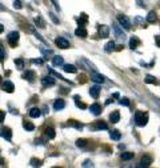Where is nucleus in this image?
<instances>
[{
  "instance_id": "864d4df0",
  "label": "nucleus",
  "mask_w": 160,
  "mask_h": 168,
  "mask_svg": "<svg viewBox=\"0 0 160 168\" xmlns=\"http://www.w3.org/2000/svg\"><path fill=\"white\" fill-rule=\"evenodd\" d=\"M36 144H43V140H41V139L36 140Z\"/></svg>"
},
{
  "instance_id": "a211bd4d",
  "label": "nucleus",
  "mask_w": 160,
  "mask_h": 168,
  "mask_svg": "<svg viewBox=\"0 0 160 168\" xmlns=\"http://www.w3.org/2000/svg\"><path fill=\"white\" fill-rule=\"evenodd\" d=\"M52 64L55 67H60V66H64V60H63V57L61 56H53L52 57Z\"/></svg>"
},
{
  "instance_id": "412c9836",
  "label": "nucleus",
  "mask_w": 160,
  "mask_h": 168,
  "mask_svg": "<svg viewBox=\"0 0 160 168\" xmlns=\"http://www.w3.org/2000/svg\"><path fill=\"white\" fill-rule=\"evenodd\" d=\"M139 44H140V40H139V39L136 38V36H132L131 40H129V47H131L132 49H135V48L138 47Z\"/></svg>"
},
{
  "instance_id": "f257e3e1",
  "label": "nucleus",
  "mask_w": 160,
  "mask_h": 168,
  "mask_svg": "<svg viewBox=\"0 0 160 168\" xmlns=\"http://www.w3.org/2000/svg\"><path fill=\"white\" fill-rule=\"evenodd\" d=\"M135 123H136V125H139V127H144V125H147L148 115L144 114V112L138 111L135 114Z\"/></svg>"
},
{
  "instance_id": "1a4fd4ad",
  "label": "nucleus",
  "mask_w": 160,
  "mask_h": 168,
  "mask_svg": "<svg viewBox=\"0 0 160 168\" xmlns=\"http://www.w3.org/2000/svg\"><path fill=\"white\" fill-rule=\"evenodd\" d=\"M152 164V156L150 155H144L141 158V162L139 164V167H148V165Z\"/></svg>"
},
{
  "instance_id": "f03ea898",
  "label": "nucleus",
  "mask_w": 160,
  "mask_h": 168,
  "mask_svg": "<svg viewBox=\"0 0 160 168\" xmlns=\"http://www.w3.org/2000/svg\"><path fill=\"white\" fill-rule=\"evenodd\" d=\"M7 40H8V43H10L11 47H16L17 41H19V32H16V31L10 32L8 36H7Z\"/></svg>"
},
{
  "instance_id": "37998d69",
  "label": "nucleus",
  "mask_w": 160,
  "mask_h": 168,
  "mask_svg": "<svg viewBox=\"0 0 160 168\" xmlns=\"http://www.w3.org/2000/svg\"><path fill=\"white\" fill-rule=\"evenodd\" d=\"M82 165H83L84 168H87V167H94V164H92L91 160H84V163H83Z\"/></svg>"
},
{
  "instance_id": "5701e85b",
  "label": "nucleus",
  "mask_w": 160,
  "mask_h": 168,
  "mask_svg": "<svg viewBox=\"0 0 160 168\" xmlns=\"http://www.w3.org/2000/svg\"><path fill=\"white\" fill-rule=\"evenodd\" d=\"M73 99H75V104H76V107L82 108V109H85V108H87V105H85L84 103H83V102H80V100H82V99L79 98L78 95H75V96H73Z\"/></svg>"
},
{
  "instance_id": "4468645a",
  "label": "nucleus",
  "mask_w": 160,
  "mask_h": 168,
  "mask_svg": "<svg viewBox=\"0 0 160 168\" xmlns=\"http://www.w3.org/2000/svg\"><path fill=\"white\" fill-rule=\"evenodd\" d=\"M64 107H66V102H64L63 99H57V100H55V103H53V109H55V111H60V109H63Z\"/></svg>"
},
{
  "instance_id": "c9c22d12",
  "label": "nucleus",
  "mask_w": 160,
  "mask_h": 168,
  "mask_svg": "<svg viewBox=\"0 0 160 168\" xmlns=\"http://www.w3.org/2000/svg\"><path fill=\"white\" fill-rule=\"evenodd\" d=\"M48 72H50V73H51V75H53V76H55V77H57V79H61V80H66V79H64V77H63V76H61V75H60V73H59V72H56V71H53V70H52V68H50V67H48Z\"/></svg>"
},
{
  "instance_id": "f704fd0d",
  "label": "nucleus",
  "mask_w": 160,
  "mask_h": 168,
  "mask_svg": "<svg viewBox=\"0 0 160 168\" xmlns=\"http://www.w3.org/2000/svg\"><path fill=\"white\" fill-rule=\"evenodd\" d=\"M15 66L17 70H23V68H24V60H23V59H16Z\"/></svg>"
},
{
  "instance_id": "ddd939ff",
  "label": "nucleus",
  "mask_w": 160,
  "mask_h": 168,
  "mask_svg": "<svg viewBox=\"0 0 160 168\" xmlns=\"http://www.w3.org/2000/svg\"><path fill=\"white\" fill-rule=\"evenodd\" d=\"M1 136H3L6 140H8V142H10V140L12 139V131H11V128H8V127H3V128H1Z\"/></svg>"
},
{
  "instance_id": "20e7f679",
  "label": "nucleus",
  "mask_w": 160,
  "mask_h": 168,
  "mask_svg": "<svg viewBox=\"0 0 160 168\" xmlns=\"http://www.w3.org/2000/svg\"><path fill=\"white\" fill-rule=\"evenodd\" d=\"M117 22H119L120 26L124 27L126 29L131 28V22H129V19L127 17L126 15H117Z\"/></svg>"
},
{
  "instance_id": "7ed1b4c3",
  "label": "nucleus",
  "mask_w": 160,
  "mask_h": 168,
  "mask_svg": "<svg viewBox=\"0 0 160 168\" xmlns=\"http://www.w3.org/2000/svg\"><path fill=\"white\" fill-rule=\"evenodd\" d=\"M112 28H113V33H115V36H116V39H119V40H126V33L123 32V29L120 28L119 24H112Z\"/></svg>"
},
{
  "instance_id": "49530a36",
  "label": "nucleus",
  "mask_w": 160,
  "mask_h": 168,
  "mask_svg": "<svg viewBox=\"0 0 160 168\" xmlns=\"http://www.w3.org/2000/svg\"><path fill=\"white\" fill-rule=\"evenodd\" d=\"M0 56H1V60H4V48H3V45H0Z\"/></svg>"
},
{
  "instance_id": "c03bdc74",
  "label": "nucleus",
  "mask_w": 160,
  "mask_h": 168,
  "mask_svg": "<svg viewBox=\"0 0 160 168\" xmlns=\"http://www.w3.org/2000/svg\"><path fill=\"white\" fill-rule=\"evenodd\" d=\"M32 64H38V66H41L43 64V59H32Z\"/></svg>"
},
{
  "instance_id": "c756f323",
  "label": "nucleus",
  "mask_w": 160,
  "mask_h": 168,
  "mask_svg": "<svg viewBox=\"0 0 160 168\" xmlns=\"http://www.w3.org/2000/svg\"><path fill=\"white\" fill-rule=\"evenodd\" d=\"M23 128H24V130H27V131H34L35 130V125L31 123V121L24 120V121H23Z\"/></svg>"
},
{
  "instance_id": "de8ad7c7",
  "label": "nucleus",
  "mask_w": 160,
  "mask_h": 168,
  "mask_svg": "<svg viewBox=\"0 0 160 168\" xmlns=\"http://www.w3.org/2000/svg\"><path fill=\"white\" fill-rule=\"evenodd\" d=\"M35 36H36V38H38V39H40V40L43 41V43H47V41H45L43 38H41V35H40V33H38V32H35Z\"/></svg>"
},
{
  "instance_id": "473e14b6",
  "label": "nucleus",
  "mask_w": 160,
  "mask_h": 168,
  "mask_svg": "<svg viewBox=\"0 0 160 168\" xmlns=\"http://www.w3.org/2000/svg\"><path fill=\"white\" fill-rule=\"evenodd\" d=\"M35 24H36V27H39V28H44L45 27V23L43 22V19L41 17H35Z\"/></svg>"
},
{
  "instance_id": "f3484780",
  "label": "nucleus",
  "mask_w": 160,
  "mask_h": 168,
  "mask_svg": "<svg viewBox=\"0 0 160 168\" xmlns=\"http://www.w3.org/2000/svg\"><path fill=\"white\" fill-rule=\"evenodd\" d=\"M87 22H88V16L85 15V13H82V15L78 17V24H79V27H84L85 24H87Z\"/></svg>"
},
{
  "instance_id": "dca6fc26",
  "label": "nucleus",
  "mask_w": 160,
  "mask_h": 168,
  "mask_svg": "<svg viewBox=\"0 0 160 168\" xmlns=\"http://www.w3.org/2000/svg\"><path fill=\"white\" fill-rule=\"evenodd\" d=\"M75 35L76 36H79V38H87L88 36V32H87V29L84 28V27H79V28H76V31H75Z\"/></svg>"
},
{
  "instance_id": "4c0bfd02",
  "label": "nucleus",
  "mask_w": 160,
  "mask_h": 168,
  "mask_svg": "<svg viewBox=\"0 0 160 168\" xmlns=\"http://www.w3.org/2000/svg\"><path fill=\"white\" fill-rule=\"evenodd\" d=\"M119 103H120V105H124V107H128L129 105V100L127 98H122Z\"/></svg>"
},
{
  "instance_id": "4be33fe9",
  "label": "nucleus",
  "mask_w": 160,
  "mask_h": 168,
  "mask_svg": "<svg viewBox=\"0 0 160 168\" xmlns=\"http://www.w3.org/2000/svg\"><path fill=\"white\" fill-rule=\"evenodd\" d=\"M110 120L112 121V123H117V121L120 120V114H119V111H113L112 114L110 115Z\"/></svg>"
},
{
  "instance_id": "a18cd8bd",
  "label": "nucleus",
  "mask_w": 160,
  "mask_h": 168,
  "mask_svg": "<svg viewBox=\"0 0 160 168\" xmlns=\"http://www.w3.org/2000/svg\"><path fill=\"white\" fill-rule=\"evenodd\" d=\"M52 3H53V6H55V8H56V11H60V6L56 0H52Z\"/></svg>"
},
{
  "instance_id": "6e6d98bb",
  "label": "nucleus",
  "mask_w": 160,
  "mask_h": 168,
  "mask_svg": "<svg viewBox=\"0 0 160 168\" xmlns=\"http://www.w3.org/2000/svg\"><path fill=\"white\" fill-rule=\"evenodd\" d=\"M119 148H120V149H124V148H126V146H123V144H120Z\"/></svg>"
},
{
  "instance_id": "e433bc0d",
  "label": "nucleus",
  "mask_w": 160,
  "mask_h": 168,
  "mask_svg": "<svg viewBox=\"0 0 160 168\" xmlns=\"http://www.w3.org/2000/svg\"><path fill=\"white\" fill-rule=\"evenodd\" d=\"M31 165L32 167H39V165H41V160H39V159H31Z\"/></svg>"
},
{
  "instance_id": "bb28decb",
  "label": "nucleus",
  "mask_w": 160,
  "mask_h": 168,
  "mask_svg": "<svg viewBox=\"0 0 160 168\" xmlns=\"http://www.w3.org/2000/svg\"><path fill=\"white\" fill-rule=\"evenodd\" d=\"M144 82L147 83V84H157V80H156V77L155 76H152V75H147L145 76V79H144Z\"/></svg>"
},
{
  "instance_id": "3c124183",
  "label": "nucleus",
  "mask_w": 160,
  "mask_h": 168,
  "mask_svg": "<svg viewBox=\"0 0 160 168\" xmlns=\"http://www.w3.org/2000/svg\"><path fill=\"white\" fill-rule=\"evenodd\" d=\"M0 120H1V121L4 120V111H1V112H0Z\"/></svg>"
},
{
  "instance_id": "09e8293b",
  "label": "nucleus",
  "mask_w": 160,
  "mask_h": 168,
  "mask_svg": "<svg viewBox=\"0 0 160 168\" xmlns=\"http://www.w3.org/2000/svg\"><path fill=\"white\" fill-rule=\"evenodd\" d=\"M155 41H156V44H157V47L160 48V36L157 35V36H155Z\"/></svg>"
},
{
  "instance_id": "39448f33",
  "label": "nucleus",
  "mask_w": 160,
  "mask_h": 168,
  "mask_svg": "<svg viewBox=\"0 0 160 168\" xmlns=\"http://www.w3.org/2000/svg\"><path fill=\"white\" fill-rule=\"evenodd\" d=\"M55 43H56V45H59L60 48H63V49H66V48H69V41L67 40V39L64 38H56V40H55Z\"/></svg>"
},
{
  "instance_id": "a19ab883",
  "label": "nucleus",
  "mask_w": 160,
  "mask_h": 168,
  "mask_svg": "<svg viewBox=\"0 0 160 168\" xmlns=\"http://www.w3.org/2000/svg\"><path fill=\"white\" fill-rule=\"evenodd\" d=\"M40 51L43 55H53V51H51V49H45V48L40 47Z\"/></svg>"
},
{
  "instance_id": "393cba45",
  "label": "nucleus",
  "mask_w": 160,
  "mask_h": 168,
  "mask_svg": "<svg viewBox=\"0 0 160 168\" xmlns=\"http://www.w3.org/2000/svg\"><path fill=\"white\" fill-rule=\"evenodd\" d=\"M45 135H47L48 139H55V136H56V133H55V130H53L52 127L45 128Z\"/></svg>"
},
{
  "instance_id": "9d476101",
  "label": "nucleus",
  "mask_w": 160,
  "mask_h": 168,
  "mask_svg": "<svg viewBox=\"0 0 160 168\" xmlns=\"http://www.w3.org/2000/svg\"><path fill=\"white\" fill-rule=\"evenodd\" d=\"M41 84H43L44 87H52V86H55V79H53L52 76H44L43 79H41Z\"/></svg>"
},
{
  "instance_id": "8fccbe9b",
  "label": "nucleus",
  "mask_w": 160,
  "mask_h": 168,
  "mask_svg": "<svg viewBox=\"0 0 160 168\" xmlns=\"http://www.w3.org/2000/svg\"><path fill=\"white\" fill-rule=\"evenodd\" d=\"M133 22H135V23H141V22H143V19H141V17H135Z\"/></svg>"
},
{
  "instance_id": "ea45409f",
  "label": "nucleus",
  "mask_w": 160,
  "mask_h": 168,
  "mask_svg": "<svg viewBox=\"0 0 160 168\" xmlns=\"http://www.w3.org/2000/svg\"><path fill=\"white\" fill-rule=\"evenodd\" d=\"M85 144H87V140L85 139H79L78 142H76V146L78 147H85Z\"/></svg>"
},
{
  "instance_id": "9b49d317",
  "label": "nucleus",
  "mask_w": 160,
  "mask_h": 168,
  "mask_svg": "<svg viewBox=\"0 0 160 168\" xmlns=\"http://www.w3.org/2000/svg\"><path fill=\"white\" fill-rule=\"evenodd\" d=\"M89 111H91L92 115H95V116H99V115L101 114V105L97 104V103H94V104L89 107Z\"/></svg>"
},
{
  "instance_id": "423d86ee",
  "label": "nucleus",
  "mask_w": 160,
  "mask_h": 168,
  "mask_svg": "<svg viewBox=\"0 0 160 168\" xmlns=\"http://www.w3.org/2000/svg\"><path fill=\"white\" fill-rule=\"evenodd\" d=\"M91 80H94L95 83H104V82H106V77H104L103 75H100V73H97L96 71H92Z\"/></svg>"
},
{
  "instance_id": "79ce46f5",
  "label": "nucleus",
  "mask_w": 160,
  "mask_h": 168,
  "mask_svg": "<svg viewBox=\"0 0 160 168\" xmlns=\"http://www.w3.org/2000/svg\"><path fill=\"white\" fill-rule=\"evenodd\" d=\"M50 17L52 19V22L55 23V24H59V19L55 16V13H53V12H50Z\"/></svg>"
},
{
  "instance_id": "6e6552de",
  "label": "nucleus",
  "mask_w": 160,
  "mask_h": 168,
  "mask_svg": "<svg viewBox=\"0 0 160 168\" xmlns=\"http://www.w3.org/2000/svg\"><path fill=\"white\" fill-rule=\"evenodd\" d=\"M13 89H15V86H13L12 82H10V80H6V82H3V91L8 92V93H12Z\"/></svg>"
},
{
  "instance_id": "2eb2a0df",
  "label": "nucleus",
  "mask_w": 160,
  "mask_h": 168,
  "mask_svg": "<svg viewBox=\"0 0 160 168\" xmlns=\"http://www.w3.org/2000/svg\"><path fill=\"white\" fill-rule=\"evenodd\" d=\"M89 95H91L94 99H97L99 95H100V87L99 86H92L91 88H89Z\"/></svg>"
},
{
  "instance_id": "0eeeda50",
  "label": "nucleus",
  "mask_w": 160,
  "mask_h": 168,
  "mask_svg": "<svg viewBox=\"0 0 160 168\" xmlns=\"http://www.w3.org/2000/svg\"><path fill=\"white\" fill-rule=\"evenodd\" d=\"M99 36L103 39L110 36V28H108V26H99Z\"/></svg>"
},
{
  "instance_id": "cd10ccee",
  "label": "nucleus",
  "mask_w": 160,
  "mask_h": 168,
  "mask_svg": "<svg viewBox=\"0 0 160 168\" xmlns=\"http://www.w3.org/2000/svg\"><path fill=\"white\" fill-rule=\"evenodd\" d=\"M113 49H115V43H113V41H108V43L104 45V51L108 52V54H110V52H112Z\"/></svg>"
},
{
  "instance_id": "2f4dec72",
  "label": "nucleus",
  "mask_w": 160,
  "mask_h": 168,
  "mask_svg": "<svg viewBox=\"0 0 160 168\" xmlns=\"http://www.w3.org/2000/svg\"><path fill=\"white\" fill-rule=\"evenodd\" d=\"M68 125H71V127H75L76 130H82L83 128V125L79 121H76V120H68Z\"/></svg>"
},
{
  "instance_id": "5fc2aeb1",
  "label": "nucleus",
  "mask_w": 160,
  "mask_h": 168,
  "mask_svg": "<svg viewBox=\"0 0 160 168\" xmlns=\"http://www.w3.org/2000/svg\"><path fill=\"white\" fill-rule=\"evenodd\" d=\"M111 102H112V99H108V100L106 102V104H111Z\"/></svg>"
},
{
  "instance_id": "a878e982",
  "label": "nucleus",
  "mask_w": 160,
  "mask_h": 168,
  "mask_svg": "<svg viewBox=\"0 0 160 168\" xmlns=\"http://www.w3.org/2000/svg\"><path fill=\"white\" fill-rule=\"evenodd\" d=\"M41 115V112H40V109L39 108H31V111H29V116L31 117H34V119H36V117H39Z\"/></svg>"
},
{
  "instance_id": "4d7b16f0",
  "label": "nucleus",
  "mask_w": 160,
  "mask_h": 168,
  "mask_svg": "<svg viewBox=\"0 0 160 168\" xmlns=\"http://www.w3.org/2000/svg\"><path fill=\"white\" fill-rule=\"evenodd\" d=\"M155 102H156V103H157V104H159V105H160V99H155Z\"/></svg>"
},
{
  "instance_id": "b1692460",
  "label": "nucleus",
  "mask_w": 160,
  "mask_h": 168,
  "mask_svg": "<svg viewBox=\"0 0 160 168\" xmlns=\"http://www.w3.org/2000/svg\"><path fill=\"white\" fill-rule=\"evenodd\" d=\"M110 137L112 140H116V142H117V140H120L122 135H120V132L117 130H113V131H111V132H110Z\"/></svg>"
},
{
  "instance_id": "aec40b11",
  "label": "nucleus",
  "mask_w": 160,
  "mask_h": 168,
  "mask_svg": "<svg viewBox=\"0 0 160 168\" xmlns=\"http://www.w3.org/2000/svg\"><path fill=\"white\" fill-rule=\"evenodd\" d=\"M145 20H147L148 23H155V22L157 20V15H156V12H155V11H151V12L147 15V19H145Z\"/></svg>"
},
{
  "instance_id": "6ab92c4d",
  "label": "nucleus",
  "mask_w": 160,
  "mask_h": 168,
  "mask_svg": "<svg viewBox=\"0 0 160 168\" xmlns=\"http://www.w3.org/2000/svg\"><path fill=\"white\" fill-rule=\"evenodd\" d=\"M64 72L67 73H76L78 72V70H76V67L73 66V64H64Z\"/></svg>"
},
{
  "instance_id": "f8f14e48",
  "label": "nucleus",
  "mask_w": 160,
  "mask_h": 168,
  "mask_svg": "<svg viewBox=\"0 0 160 168\" xmlns=\"http://www.w3.org/2000/svg\"><path fill=\"white\" fill-rule=\"evenodd\" d=\"M79 63L84 64V67L87 68V70H89V71H91V70H92V71H96V67H95L89 60H87L85 57H82V59H79Z\"/></svg>"
},
{
  "instance_id": "c85d7f7f",
  "label": "nucleus",
  "mask_w": 160,
  "mask_h": 168,
  "mask_svg": "<svg viewBox=\"0 0 160 168\" xmlns=\"http://www.w3.org/2000/svg\"><path fill=\"white\" fill-rule=\"evenodd\" d=\"M23 77L27 79V80H29V82H32L34 77H35V72H34V71H27V72L23 73Z\"/></svg>"
},
{
  "instance_id": "58836bf2",
  "label": "nucleus",
  "mask_w": 160,
  "mask_h": 168,
  "mask_svg": "<svg viewBox=\"0 0 160 168\" xmlns=\"http://www.w3.org/2000/svg\"><path fill=\"white\" fill-rule=\"evenodd\" d=\"M13 7H15L16 10H22L23 8L22 1H20V0H15V1H13Z\"/></svg>"
},
{
  "instance_id": "7c9ffc66",
  "label": "nucleus",
  "mask_w": 160,
  "mask_h": 168,
  "mask_svg": "<svg viewBox=\"0 0 160 168\" xmlns=\"http://www.w3.org/2000/svg\"><path fill=\"white\" fill-rule=\"evenodd\" d=\"M94 127L96 128V130H107V128H108V125H107L104 121H96Z\"/></svg>"
},
{
  "instance_id": "72a5a7b5",
  "label": "nucleus",
  "mask_w": 160,
  "mask_h": 168,
  "mask_svg": "<svg viewBox=\"0 0 160 168\" xmlns=\"http://www.w3.org/2000/svg\"><path fill=\"white\" fill-rule=\"evenodd\" d=\"M120 158H122V160H131V159H133V153L132 152H124V153H122V156H120Z\"/></svg>"
},
{
  "instance_id": "603ef678",
  "label": "nucleus",
  "mask_w": 160,
  "mask_h": 168,
  "mask_svg": "<svg viewBox=\"0 0 160 168\" xmlns=\"http://www.w3.org/2000/svg\"><path fill=\"white\" fill-rule=\"evenodd\" d=\"M112 98L117 99V98H119V93H117V92H115V93H113V95H112Z\"/></svg>"
}]
</instances>
